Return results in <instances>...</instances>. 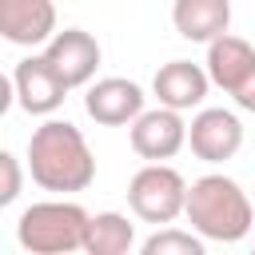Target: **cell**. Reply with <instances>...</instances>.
Returning a JSON list of instances; mask_svg holds the SVG:
<instances>
[{
    "label": "cell",
    "instance_id": "obj_1",
    "mask_svg": "<svg viewBox=\"0 0 255 255\" xmlns=\"http://www.w3.org/2000/svg\"><path fill=\"white\" fill-rule=\"evenodd\" d=\"M28 175L36 187L56 195L88 191L96 179V155L84 131L68 120H44L28 139Z\"/></svg>",
    "mask_w": 255,
    "mask_h": 255
},
{
    "label": "cell",
    "instance_id": "obj_5",
    "mask_svg": "<svg viewBox=\"0 0 255 255\" xmlns=\"http://www.w3.org/2000/svg\"><path fill=\"white\" fill-rule=\"evenodd\" d=\"M207 76L243 112H255V48L247 40H239L231 32L215 36L207 44Z\"/></svg>",
    "mask_w": 255,
    "mask_h": 255
},
{
    "label": "cell",
    "instance_id": "obj_12",
    "mask_svg": "<svg viewBox=\"0 0 255 255\" xmlns=\"http://www.w3.org/2000/svg\"><path fill=\"white\" fill-rule=\"evenodd\" d=\"M0 36L20 48L48 44L56 36V4L52 0H0Z\"/></svg>",
    "mask_w": 255,
    "mask_h": 255
},
{
    "label": "cell",
    "instance_id": "obj_6",
    "mask_svg": "<svg viewBox=\"0 0 255 255\" xmlns=\"http://www.w3.org/2000/svg\"><path fill=\"white\" fill-rule=\"evenodd\" d=\"M128 139H131V151L139 159H151V163H163L171 155H179L187 147V124H183V112L175 108H143L131 124H128Z\"/></svg>",
    "mask_w": 255,
    "mask_h": 255
},
{
    "label": "cell",
    "instance_id": "obj_10",
    "mask_svg": "<svg viewBox=\"0 0 255 255\" xmlns=\"http://www.w3.org/2000/svg\"><path fill=\"white\" fill-rule=\"evenodd\" d=\"M143 88L135 80H124V76H104L96 84H88L84 92V112L104 124V128H124L131 124L139 112H143Z\"/></svg>",
    "mask_w": 255,
    "mask_h": 255
},
{
    "label": "cell",
    "instance_id": "obj_14",
    "mask_svg": "<svg viewBox=\"0 0 255 255\" xmlns=\"http://www.w3.org/2000/svg\"><path fill=\"white\" fill-rule=\"evenodd\" d=\"M135 247V223L120 211H100L88 219V235H84V251L88 255H124Z\"/></svg>",
    "mask_w": 255,
    "mask_h": 255
},
{
    "label": "cell",
    "instance_id": "obj_11",
    "mask_svg": "<svg viewBox=\"0 0 255 255\" xmlns=\"http://www.w3.org/2000/svg\"><path fill=\"white\" fill-rule=\"evenodd\" d=\"M207 88H211L207 64H191V60H167V64H159V72L151 80V96L175 112L199 108L207 100Z\"/></svg>",
    "mask_w": 255,
    "mask_h": 255
},
{
    "label": "cell",
    "instance_id": "obj_8",
    "mask_svg": "<svg viewBox=\"0 0 255 255\" xmlns=\"http://www.w3.org/2000/svg\"><path fill=\"white\" fill-rule=\"evenodd\" d=\"M68 92L72 88L56 76V68L44 60V52L40 56H28V60H20L12 68V96H16V104L28 116H52L64 104Z\"/></svg>",
    "mask_w": 255,
    "mask_h": 255
},
{
    "label": "cell",
    "instance_id": "obj_3",
    "mask_svg": "<svg viewBox=\"0 0 255 255\" xmlns=\"http://www.w3.org/2000/svg\"><path fill=\"white\" fill-rule=\"evenodd\" d=\"M88 211L72 199H44L20 211L16 219V239L24 251L32 255H68V251H84V235H88Z\"/></svg>",
    "mask_w": 255,
    "mask_h": 255
},
{
    "label": "cell",
    "instance_id": "obj_7",
    "mask_svg": "<svg viewBox=\"0 0 255 255\" xmlns=\"http://www.w3.org/2000/svg\"><path fill=\"white\" fill-rule=\"evenodd\" d=\"M187 147L203 163H227L243 147V124L227 108H199L187 124Z\"/></svg>",
    "mask_w": 255,
    "mask_h": 255
},
{
    "label": "cell",
    "instance_id": "obj_16",
    "mask_svg": "<svg viewBox=\"0 0 255 255\" xmlns=\"http://www.w3.org/2000/svg\"><path fill=\"white\" fill-rule=\"evenodd\" d=\"M20 187H24L20 159H16L12 151H0V207L16 203V199H20Z\"/></svg>",
    "mask_w": 255,
    "mask_h": 255
},
{
    "label": "cell",
    "instance_id": "obj_2",
    "mask_svg": "<svg viewBox=\"0 0 255 255\" xmlns=\"http://www.w3.org/2000/svg\"><path fill=\"white\" fill-rule=\"evenodd\" d=\"M187 223L207 239V243H239L251 235L255 227V207L247 199V191L223 175V171H211V175H199L191 187H187V207H183Z\"/></svg>",
    "mask_w": 255,
    "mask_h": 255
},
{
    "label": "cell",
    "instance_id": "obj_13",
    "mask_svg": "<svg viewBox=\"0 0 255 255\" xmlns=\"http://www.w3.org/2000/svg\"><path fill=\"white\" fill-rule=\"evenodd\" d=\"M171 24L191 44H211L231 28V0H175Z\"/></svg>",
    "mask_w": 255,
    "mask_h": 255
},
{
    "label": "cell",
    "instance_id": "obj_9",
    "mask_svg": "<svg viewBox=\"0 0 255 255\" xmlns=\"http://www.w3.org/2000/svg\"><path fill=\"white\" fill-rule=\"evenodd\" d=\"M44 60L56 68V76L68 88H84V84H92V76L100 68V44L84 28H64L44 44Z\"/></svg>",
    "mask_w": 255,
    "mask_h": 255
},
{
    "label": "cell",
    "instance_id": "obj_4",
    "mask_svg": "<svg viewBox=\"0 0 255 255\" xmlns=\"http://www.w3.org/2000/svg\"><path fill=\"white\" fill-rule=\"evenodd\" d=\"M187 187H191V183H187L171 163H151V159H147V163L131 175V183H128V207H131L135 219L163 227V223H175V219L183 215V207H187Z\"/></svg>",
    "mask_w": 255,
    "mask_h": 255
},
{
    "label": "cell",
    "instance_id": "obj_15",
    "mask_svg": "<svg viewBox=\"0 0 255 255\" xmlns=\"http://www.w3.org/2000/svg\"><path fill=\"white\" fill-rule=\"evenodd\" d=\"M203 235L191 227V231H179V227H171V223H163L155 235H147L143 243H139V251L143 255H203Z\"/></svg>",
    "mask_w": 255,
    "mask_h": 255
}]
</instances>
